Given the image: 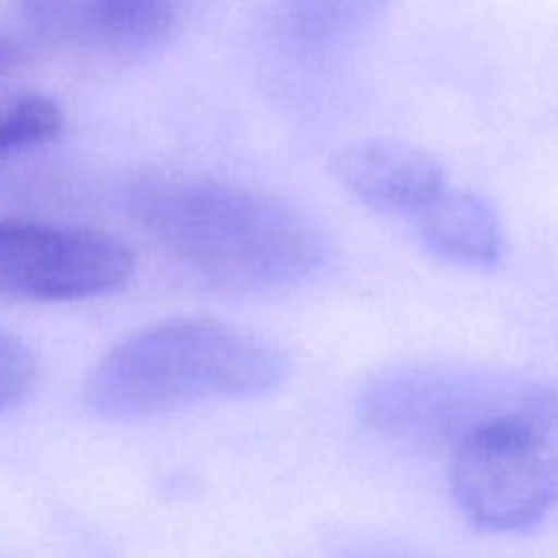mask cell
I'll return each mask as SVG.
<instances>
[{"mask_svg":"<svg viewBox=\"0 0 558 558\" xmlns=\"http://www.w3.org/2000/svg\"><path fill=\"white\" fill-rule=\"evenodd\" d=\"M60 129H63V112L52 98H16L0 107V158L44 145L54 140Z\"/></svg>","mask_w":558,"mask_h":558,"instance_id":"obj_10","label":"cell"},{"mask_svg":"<svg viewBox=\"0 0 558 558\" xmlns=\"http://www.w3.org/2000/svg\"><path fill=\"white\" fill-rule=\"evenodd\" d=\"M134 276L129 243L96 227L0 218V300L82 303Z\"/></svg>","mask_w":558,"mask_h":558,"instance_id":"obj_4","label":"cell"},{"mask_svg":"<svg viewBox=\"0 0 558 558\" xmlns=\"http://www.w3.org/2000/svg\"><path fill=\"white\" fill-rule=\"evenodd\" d=\"M16 63H20V52H16V47L9 38L0 36V76L9 74Z\"/></svg>","mask_w":558,"mask_h":558,"instance_id":"obj_12","label":"cell"},{"mask_svg":"<svg viewBox=\"0 0 558 558\" xmlns=\"http://www.w3.org/2000/svg\"><path fill=\"white\" fill-rule=\"evenodd\" d=\"M420 240L430 254L469 270H490L507 254L501 218L483 196L447 189L423 216L414 218Z\"/></svg>","mask_w":558,"mask_h":558,"instance_id":"obj_9","label":"cell"},{"mask_svg":"<svg viewBox=\"0 0 558 558\" xmlns=\"http://www.w3.org/2000/svg\"><path fill=\"white\" fill-rule=\"evenodd\" d=\"M289 357L256 332L218 319H169L114 343L82 401L109 423H140L196 403L245 401L283 385Z\"/></svg>","mask_w":558,"mask_h":558,"instance_id":"obj_2","label":"cell"},{"mask_svg":"<svg viewBox=\"0 0 558 558\" xmlns=\"http://www.w3.org/2000/svg\"><path fill=\"white\" fill-rule=\"evenodd\" d=\"M199 0H16L33 36L85 52H150L178 36Z\"/></svg>","mask_w":558,"mask_h":558,"instance_id":"obj_6","label":"cell"},{"mask_svg":"<svg viewBox=\"0 0 558 558\" xmlns=\"http://www.w3.org/2000/svg\"><path fill=\"white\" fill-rule=\"evenodd\" d=\"M450 490L485 534H526L558 510V390L501 376L450 450Z\"/></svg>","mask_w":558,"mask_h":558,"instance_id":"obj_3","label":"cell"},{"mask_svg":"<svg viewBox=\"0 0 558 558\" xmlns=\"http://www.w3.org/2000/svg\"><path fill=\"white\" fill-rule=\"evenodd\" d=\"M501 376L456 365H401L374 376L360 396V417L385 439L420 452L456 447L488 407Z\"/></svg>","mask_w":558,"mask_h":558,"instance_id":"obj_5","label":"cell"},{"mask_svg":"<svg viewBox=\"0 0 558 558\" xmlns=\"http://www.w3.org/2000/svg\"><path fill=\"white\" fill-rule=\"evenodd\" d=\"M338 183L385 216H423L447 189V172L430 153L387 140L352 142L332 156Z\"/></svg>","mask_w":558,"mask_h":558,"instance_id":"obj_7","label":"cell"},{"mask_svg":"<svg viewBox=\"0 0 558 558\" xmlns=\"http://www.w3.org/2000/svg\"><path fill=\"white\" fill-rule=\"evenodd\" d=\"M41 365L31 343L0 330V414L20 407L36 387Z\"/></svg>","mask_w":558,"mask_h":558,"instance_id":"obj_11","label":"cell"},{"mask_svg":"<svg viewBox=\"0 0 558 558\" xmlns=\"http://www.w3.org/2000/svg\"><path fill=\"white\" fill-rule=\"evenodd\" d=\"M131 221L196 278L223 292L267 294L314 278L325 234L292 202L196 174H136L120 191Z\"/></svg>","mask_w":558,"mask_h":558,"instance_id":"obj_1","label":"cell"},{"mask_svg":"<svg viewBox=\"0 0 558 558\" xmlns=\"http://www.w3.org/2000/svg\"><path fill=\"white\" fill-rule=\"evenodd\" d=\"M390 0H270L265 33L292 58H322L357 41L376 25Z\"/></svg>","mask_w":558,"mask_h":558,"instance_id":"obj_8","label":"cell"}]
</instances>
